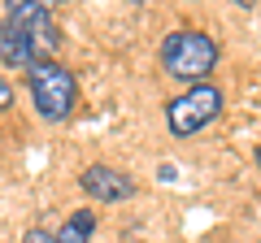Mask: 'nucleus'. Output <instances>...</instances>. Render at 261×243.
<instances>
[{
    "label": "nucleus",
    "mask_w": 261,
    "mask_h": 243,
    "mask_svg": "<svg viewBox=\"0 0 261 243\" xmlns=\"http://www.w3.org/2000/svg\"><path fill=\"white\" fill-rule=\"evenodd\" d=\"M218 66V39L205 31H170L161 44V70L183 83H205Z\"/></svg>",
    "instance_id": "obj_1"
},
{
    "label": "nucleus",
    "mask_w": 261,
    "mask_h": 243,
    "mask_svg": "<svg viewBox=\"0 0 261 243\" xmlns=\"http://www.w3.org/2000/svg\"><path fill=\"white\" fill-rule=\"evenodd\" d=\"M27 87H31V100H35V113L44 122H65L74 113L79 100V83L74 74L57 61H39V66L27 70Z\"/></svg>",
    "instance_id": "obj_2"
},
{
    "label": "nucleus",
    "mask_w": 261,
    "mask_h": 243,
    "mask_svg": "<svg viewBox=\"0 0 261 243\" xmlns=\"http://www.w3.org/2000/svg\"><path fill=\"white\" fill-rule=\"evenodd\" d=\"M218 113H222V92L214 83H196V87H187L183 96H174L166 104V126H170L174 139H187V135L205 131Z\"/></svg>",
    "instance_id": "obj_3"
},
{
    "label": "nucleus",
    "mask_w": 261,
    "mask_h": 243,
    "mask_svg": "<svg viewBox=\"0 0 261 243\" xmlns=\"http://www.w3.org/2000/svg\"><path fill=\"white\" fill-rule=\"evenodd\" d=\"M5 22H13L35 44L39 61H53V52L61 48V31L53 22V5L48 0H5Z\"/></svg>",
    "instance_id": "obj_4"
},
{
    "label": "nucleus",
    "mask_w": 261,
    "mask_h": 243,
    "mask_svg": "<svg viewBox=\"0 0 261 243\" xmlns=\"http://www.w3.org/2000/svg\"><path fill=\"white\" fill-rule=\"evenodd\" d=\"M79 187H83L87 200H105V204H118V200H130L135 196V178L122 174L113 165H87L79 174Z\"/></svg>",
    "instance_id": "obj_5"
},
{
    "label": "nucleus",
    "mask_w": 261,
    "mask_h": 243,
    "mask_svg": "<svg viewBox=\"0 0 261 243\" xmlns=\"http://www.w3.org/2000/svg\"><path fill=\"white\" fill-rule=\"evenodd\" d=\"M0 61L5 66H13V70H31V66H39V52H35V44H31L27 35H22L13 22H0Z\"/></svg>",
    "instance_id": "obj_6"
},
{
    "label": "nucleus",
    "mask_w": 261,
    "mask_h": 243,
    "mask_svg": "<svg viewBox=\"0 0 261 243\" xmlns=\"http://www.w3.org/2000/svg\"><path fill=\"white\" fill-rule=\"evenodd\" d=\"M92 230H96V213L92 208H74L65 217V226L57 230V243H92Z\"/></svg>",
    "instance_id": "obj_7"
},
{
    "label": "nucleus",
    "mask_w": 261,
    "mask_h": 243,
    "mask_svg": "<svg viewBox=\"0 0 261 243\" xmlns=\"http://www.w3.org/2000/svg\"><path fill=\"white\" fill-rule=\"evenodd\" d=\"M22 243H57V234H48L44 226H31V230L22 234Z\"/></svg>",
    "instance_id": "obj_8"
},
{
    "label": "nucleus",
    "mask_w": 261,
    "mask_h": 243,
    "mask_svg": "<svg viewBox=\"0 0 261 243\" xmlns=\"http://www.w3.org/2000/svg\"><path fill=\"white\" fill-rule=\"evenodd\" d=\"M9 104H13V87H9V78L0 74V113L9 109Z\"/></svg>",
    "instance_id": "obj_9"
},
{
    "label": "nucleus",
    "mask_w": 261,
    "mask_h": 243,
    "mask_svg": "<svg viewBox=\"0 0 261 243\" xmlns=\"http://www.w3.org/2000/svg\"><path fill=\"white\" fill-rule=\"evenodd\" d=\"M231 5H240V9H252V5H257V0H231Z\"/></svg>",
    "instance_id": "obj_10"
},
{
    "label": "nucleus",
    "mask_w": 261,
    "mask_h": 243,
    "mask_svg": "<svg viewBox=\"0 0 261 243\" xmlns=\"http://www.w3.org/2000/svg\"><path fill=\"white\" fill-rule=\"evenodd\" d=\"M257 169H261V143H257Z\"/></svg>",
    "instance_id": "obj_11"
}]
</instances>
